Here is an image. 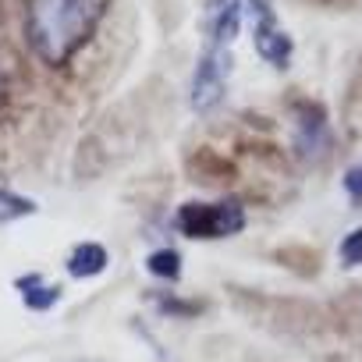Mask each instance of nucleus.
<instances>
[{
    "instance_id": "nucleus-1",
    "label": "nucleus",
    "mask_w": 362,
    "mask_h": 362,
    "mask_svg": "<svg viewBox=\"0 0 362 362\" xmlns=\"http://www.w3.org/2000/svg\"><path fill=\"white\" fill-rule=\"evenodd\" d=\"M107 0H25V40L33 54L64 68L103 22Z\"/></svg>"
},
{
    "instance_id": "nucleus-2",
    "label": "nucleus",
    "mask_w": 362,
    "mask_h": 362,
    "mask_svg": "<svg viewBox=\"0 0 362 362\" xmlns=\"http://www.w3.org/2000/svg\"><path fill=\"white\" fill-rule=\"evenodd\" d=\"M177 228L189 238H228L245 228L238 203H189L177 210Z\"/></svg>"
},
{
    "instance_id": "nucleus-3",
    "label": "nucleus",
    "mask_w": 362,
    "mask_h": 362,
    "mask_svg": "<svg viewBox=\"0 0 362 362\" xmlns=\"http://www.w3.org/2000/svg\"><path fill=\"white\" fill-rule=\"evenodd\" d=\"M228 75H231V54L221 43H210L199 57L196 78H192V107L199 114H210L221 107L224 93H228Z\"/></svg>"
},
{
    "instance_id": "nucleus-4",
    "label": "nucleus",
    "mask_w": 362,
    "mask_h": 362,
    "mask_svg": "<svg viewBox=\"0 0 362 362\" xmlns=\"http://www.w3.org/2000/svg\"><path fill=\"white\" fill-rule=\"evenodd\" d=\"M256 15V50L267 64L274 68H288L291 61V40L284 36V29L277 25V15L270 8V0H245Z\"/></svg>"
},
{
    "instance_id": "nucleus-5",
    "label": "nucleus",
    "mask_w": 362,
    "mask_h": 362,
    "mask_svg": "<svg viewBox=\"0 0 362 362\" xmlns=\"http://www.w3.org/2000/svg\"><path fill=\"white\" fill-rule=\"evenodd\" d=\"M245 0H210V43L231 47L242 29Z\"/></svg>"
},
{
    "instance_id": "nucleus-6",
    "label": "nucleus",
    "mask_w": 362,
    "mask_h": 362,
    "mask_svg": "<svg viewBox=\"0 0 362 362\" xmlns=\"http://www.w3.org/2000/svg\"><path fill=\"white\" fill-rule=\"evenodd\" d=\"M68 270L71 277H96L107 270V249L96 245V242H82L75 245V252L68 256Z\"/></svg>"
},
{
    "instance_id": "nucleus-7",
    "label": "nucleus",
    "mask_w": 362,
    "mask_h": 362,
    "mask_svg": "<svg viewBox=\"0 0 362 362\" xmlns=\"http://www.w3.org/2000/svg\"><path fill=\"white\" fill-rule=\"evenodd\" d=\"M18 288H22V295H25V305H29V309H40V313L50 309V305L61 298V288H57V284H47V281L36 277V274H33V277H22Z\"/></svg>"
},
{
    "instance_id": "nucleus-8",
    "label": "nucleus",
    "mask_w": 362,
    "mask_h": 362,
    "mask_svg": "<svg viewBox=\"0 0 362 362\" xmlns=\"http://www.w3.org/2000/svg\"><path fill=\"white\" fill-rule=\"evenodd\" d=\"M146 267H149V274L174 281V277L181 274V256H177L174 249H160V252H153V256L146 259Z\"/></svg>"
},
{
    "instance_id": "nucleus-9",
    "label": "nucleus",
    "mask_w": 362,
    "mask_h": 362,
    "mask_svg": "<svg viewBox=\"0 0 362 362\" xmlns=\"http://www.w3.org/2000/svg\"><path fill=\"white\" fill-rule=\"evenodd\" d=\"M29 214H36L33 199H22L8 189H0V221H18V217H29Z\"/></svg>"
},
{
    "instance_id": "nucleus-10",
    "label": "nucleus",
    "mask_w": 362,
    "mask_h": 362,
    "mask_svg": "<svg viewBox=\"0 0 362 362\" xmlns=\"http://www.w3.org/2000/svg\"><path fill=\"white\" fill-rule=\"evenodd\" d=\"M341 263H344V267H362V228H355V231L341 242Z\"/></svg>"
},
{
    "instance_id": "nucleus-11",
    "label": "nucleus",
    "mask_w": 362,
    "mask_h": 362,
    "mask_svg": "<svg viewBox=\"0 0 362 362\" xmlns=\"http://www.w3.org/2000/svg\"><path fill=\"white\" fill-rule=\"evenodd\" d=\"M344 192L351 196V203H362V167H351L344 174Z\"/></svg>"
},
{
    "instance_id": "nucleus-12",
    "label": "nucleus",
    "mask_w": 362,
    "mask_h": 362,
    "mask_svg": "<svg viewBox=\"0 0 362 362\" xmlns=\"http://www.w3.org/2000/svg\"><path fill=\"white\" fill-rule=\"evenodd\" d=\"M0 93H4V86H0Z\"/></svg>"
}]
</instances>
